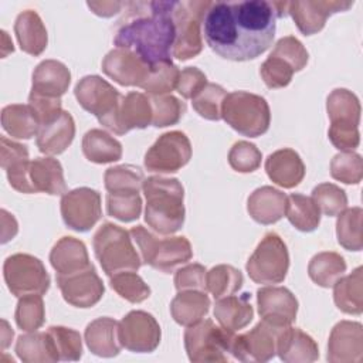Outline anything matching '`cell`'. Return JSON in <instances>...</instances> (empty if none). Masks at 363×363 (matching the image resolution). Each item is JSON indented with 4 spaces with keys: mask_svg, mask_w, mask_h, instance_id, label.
Instances as JSON below:
<instances>
[{
    "mask_svg": "<svg viewBox=\"0 0 363 363\" xmlns=\"http://www.w3.org/2000/svg\"><path fill=\"white\" fill-rule=\"evenodd\" d=\"M288 14V1H211L203 34L221 58L250 61L265 52L275 37L277 18Z\"/></svg>",
    "mask_w": 363,
    "mask_h": 363,
    "instance_id": "6da1fadb",
    "label": "cell"
},
{
    "mask_svg": "<svg viewBox=\"0 0 363 363\" xmlns=\"http://www.w3.org/2000/svg\"><path fill=\"white\" fill-rule=\"evenodd\" d=\"M174 1H129L118 21L113 44L138 54L149 65L172 61L176 37Z\"/></svg>",
    "mask_w": 363,
    "mask_h": 363,
    "instance_id": "7a4b0ae2",
    "label": "cell"
},
{
    "mask_svg": "<svg viewBox=\"0 0 363 363\" xmlns=\"http://www.w3.org/2000/svg\"><path fill=\"white\" fill-rule=\"evenodd\" d=\"M142 190L146 199V224L162 235H172L179 231L186 218L184 189L179 179L150 176L145 179Z\"/></svg>",
    "mask_w": 363,
    "mask_h": 363,
    "instance_id": "3957f363",
    "label": "cell"
},
{
    "mask_svg": "<svg viewBox=\"0 0 363 363\" xmlns=\"http://www.w3.org/2000/svg\"><path fill=\"white\" fill-rule=\"evenodd\" d=\"M92 245L95 257L108 277L121 271H138L142 265L130 233L113 223L106 221L96 230Z\"/></svg>",
    "mask_w": 363,
    "mask_h": 363,
    "instance_id": "277c9868",
    "label": "cell"
},
{
    "mask_svg": "<svg viewBox=\"0 0 363 363\" xmlns=\"http://www.w3.org/2000/svg\"><path fill=\"white\" fill-rule=\"evenodd\" d=\"M129 233L138 248L142 264H147L160 272L170 274L179 265L193 258L191 244L183 235L159 238L143 225H136L130 228Z\"/></svg>",
    "mask_w": 363,
    "mask_h": 363,
    "instance_id": "5b68a950",
    "label": "cell"
},
{
    "mask_svg": "<svg viewBox=\"0 0 363 363\" xmlns=\"http://www.w3.org/2000/svg\"><path fill=\"white\" fill-rule=\"evenodd\" d=\"M221 118L238 133L257 138L268 130L271 111L264 96L247 91H234L227 94L223 101Z\"/></svg>",
    "mask_w": 363,
    "mask_h": 363,
    "instance_id": "8992f818",
    "label": "cell"
},
{
    "mask_svg": "<svg viewBox=\"0 0 363 363\" xmlns=\"http://www.w3.org/2000/svg\"><path fill=\"white\" fill-rule=\"evenodd\" d=\"M235 332L217 326L211 319L187 326L184 332V349L189 360L193 363L230 360Z\"/></svg>",
    "mask_w": 363,
    "mask_h": 363,
    "instance_id": "52a82bcc",
    "label": "cell"
},
{
    "mask_svg": "<svg viewBox=\"0 0 363 363\" xmlns=\"http://www.w3.org/2000/svg\"><path fill=\"white\" fill-rule=\"evenodd\" d=\"M210 6L211 1H174L173 21L176 28V37L172 50V57L180 61H187L201 52V24Z\"/></svg>",
    "mask_w": 363,
    "mask_h": 363,
    "instance_id": "ba28073f",
    "label": "cell"
},
{
    "mask_svg": "<svg viewBox=\"0 0 363 363\" xmlns=\"http://www.w3.org/2000/svg\"><path fill=\"white\" fill-rule=\"evenodd\" d=\"M248 277L255 284H281L289 269V252L284 240L267 233L245 264Z\"/></svg>",
    "mask_w": 363,
    "mask_h": 363,
    "instance_id": "9c48e42d",
    "label": "cell"
},
{
    "mask_svg": "<svg viewBox=\"0 0 363 363\" xmlns=\"http://www.w3.org/2000/svg\"><path fill=\"white\" fill-rule=\"evenodd\" d=\"M3 277L9 291L17 298L28 294L44 295L51 284L43 261L24 252H17L6 258Z\"/></svg>",
    "mask_w": 363,
    "mask_h": 363,
    "instance_id": "30bf717a",
    "label": "cell"
},
{
    "mask_svg": "<svg viewBox=\"0 0 363 363\" xmlns=\"http://www.w3.org/2000/svg\"><path fill=\"white\" fill-rule=\"evenodd\" d=\"M191 159V143L186 133L170 130L160 135L145 153L143 164L147 172L166 174L180 170Z\"/></svg>",
    "mask_w": 363,
    "mask_h": 363,
    "instance_id": "8fae6325",
    "label": "cell"
},
{
    "mask_svg": "<svg viewBox=\"0 0 363 363\" xmlns=\"http://www.w3.org/2000/svg\"><path fill=\"white\" fill-rule=\"evenodd\" d=\"M61 217L65 225L74 231H89L102 216L101 194L91 187H77L61 197Z\"/></svg>",
    "mask_w": 363,
    "mask_h": 363,
    "instance_id": "7c38bea8",
    "label": "cell"
},
{
    "mask_svg": "<svg viewBox=\"0 0 363 363\" xmlns=\"http://www.w3.org/2000/svg\"><path fill=\"white\" fill-rule=\"evenodd\" d=\"M285 326L261 319L251 330L235 335L231 356L240 362H268L277 354L281 330Z\"/></svg>",
    "mask_w": 363,
    "mask_h": 363,
    "instance_id": "4fadbf2b",
    "label": "cell"
},
{
    "mask_svg": "<svg viewBox=\"0 0 363 363\" xmlns=\"http://www.w3.org/2000/svg\"><path fill=\"white\" fill-rule=\"evenodd\" d=\"M162 330L156 318L145 311H130L119 322L122 347L133 353H152L160 343Z\"/></svg>",
    "mask_w": 363,
    "mask_h": 363,
    "instance_id": "5bb4252c",
    "label": "cell"
},
{
    "mask_svg": "<svg viewBox=\"0 0 363 363\" xmlns=\"http://www.w3.org/2000/svg\"><path fill=\"white\" fill-rule=\"evenodd\" d=\"M98 122L115 135H125L132 129H143L152 125L150 98L143 92H128L122 95L118 108Z\"/></svg>",
    "mask_w": 363,
    "mask_h": 363,
    "instance_id": "9a60e30c",
    "label": "cell"
},
{
    "mask_svg": "<svg viewBox=\"0 0 363 363\" xmlns=\"http://www.w3.org/2000/svg\"><path fill=\"white\" fill-rule=\"evenodd\" d=\"M74 95L78 104L98 121L109 116L121 102V92L99 75L82 77L75 88Z\"/></svg>",
    "mask_w": 363,
    "mask_h": 363,
    "instance_id": "2e32d148",
    "label": "cell"
},
{
    "mask_svg": "<svg viewBox=\"0 0 363 363\" xmlns=\"http://www.w3.org/2000/svg\"><path fill=\"white\" fill-rule=\"evenodd\" d=\"M57 285L67 303L75 308H92L105 292V286L94 265L71 275H57Z\"/></svg>",
    "mask_w": 363,
    "mask_h": 363,
    "instance_id": "e0dca14e",
    "label": "cell"
},
{
    "mask_svg": "<svg viewBox=\"0 0 363 363\" xmlns=\"http://www.w3.org/2000/svg\"><path fill=\"white\" fill-rule=\"evenodd\" d=\"M353 6V1L335 0H303L288 1V14L294 18L298 30L305 35L319 33L333 13L346 11Z\"/></svg>",
    "mask_w": 363,
    "mask_h": 363,
    "instance_id": "ac0fdd59",
    "label": "cell"
},
{
    "mask_svg": "<svg viewBox=\"0 0 363 363\" xmlns=\"http://www.w3.org/2000/svg\"><path fill=\"white\" fill-rule=\"evenodd\" d=\"M102 71L122 86H140L150 65L130 50L115 47L102 60Z\"/></svg>",
    "mask_w": 363,
    "mask_h": 363,
    "instance_id": "d6986e66",
    "label": "cell"
},
{
    "mask_svg": "<svg viewBox=\"0 0 363 363\" xmlns=\"http://www.w3.org/2000/svg\"><path fill=\"white\" fill-rule=\"evenodd\" d=\"M330 363H359L363 359V326L360 322H337L328 340Z\"/></svg>",
    "mask_w": 363,
    "mask_h": 363,
    "instance_id": "ffe728a7",
    "label": "cell"
},
{
    "mask_svg": "<svg viewBox=\"0 0 363 363\" xmlns=\"http://www.w3.org/2000/svg\"><path fill=\"white\" fill-rule=\"evenodd\" d=\"M261 319L279 326H289L296 319L298 299L285 286H264L257 291Z\"/></svg>",
    "mask_w": 363,
    "mask_h": 363,
    "instance_id": "44dd1931",
    "label": "cell"
},
{
    "mask_svg": "<svg viewBox=\"0 0 363 363\" xmlns=\"http://www.w3.org/2000/svg\"><path fill=\"white\" fill-rule=\"evenodd\" d=\"M265 172L275 184L284 189H292L303 180L306 169L298 152L291 147H284L267 157Z\"/></svg>",
    "mask_w": 363,
    "mask_h": 363,
    "instance_id": "7402d4cb",
    "label": "cell"
},
{
    "mask_svg": "<svg viewBox=\"0 0 363 363\" xmlns=\"http://www.w3.org/2000/svg\"><path fill=\"white\" fill-rule=\"evenodd\" d=\"M71 84V72L68 67L58 60H44L33 71L31 91L33 94L61 98Z\"/></svg>",
    "mask_w": 363,
    "mask_h": 363,
    "instance_id": "603a6c76",
    "label": "cell"
},
{
    "mask_svg": "<svg viewBox=\"0 0 363 363\" xmlns=\"http://www.w3.org/2000/svg\"><path fill=\"white\" fill-rule=\"evenodd\" d=\"M286 194L272 186L255 189L247 200V211L258 224L269 225L285 216Z\"/></svg>",
    "mask_w": 363,
    "mask_h": 363,
    "instance_id": "cb8c5ba5",
    "label": "cell"
},
{
    "mask_svg": "<svg viewBox=\"0 0 363 363\" xmlns=\"http://www.w3.org/2000/svg\"><path fill=\"white\" fill-rule=\"evenodd\" d=\"M277 354L285 363H312L319 357V347L312 336L289 325L279 333Z\"/></svg>",
    "mask_w": 363,
    "mask_h": 363,
    "instance_id": "d4e9b609",
    "label": "cell"
},
{
    "mask_svg": "<svg viewBox=\"0 0 363 363\" xmlns=\"http://www.w3.org/2000/svg\"><path fill=\"white\" fill-rule=\"evenodd\" d=\"M50 264L57 275H71L92 265L85 244L69 235L60 238L54 244L50 252Z\"/></svg>",
    "mask_w": 363,
    "mask_h": 363,
    "instance_id": "484cf974",
    "label": "cell"
},
{
    "mask_svg": "<svg viewBox=\"0 0 363 363\" xmlns=\"http://www.w3.org/2000/svg\"><path fill=\"white\" fill-rule=\"evenodd\" d=\"M88 349L99 357L118 356L122 345L119 340V322L109 316L89 322L84 333Z\"/></svg>",
    "mask_w": 363,
    "mask_h": 363,
    "instance_id": "4316f807",
    "label": "cell"
},
{
    "mask_svg": "<svg viewBox=\"0 0 363 363\" xmlns=\"http://www.w3.org/2000/svg\"><path fill=\"white\" fill-rule=\"evenodd\" d=\"M74 136V118L68 111H62L58 118L40 128L35 138V145L44 155H60L72 143Z\"/></svg>",
    "mask_w": 363,
    "mask_h": 363,
    "instance_id": "83f0119b",
    "label": "cell"
},
{
    "mask_svg": "<svg viewBox=\"0 0 363 363\" xmlns=\"http://www.w3.org/2000/svg\"><path fill=\"white\" fill-rule=\"evenodd\" d=\"M28 179L33 193H47L51 196H62L67 193V183L60 160L45 156L35 157L30 162Z\"/></svg>",
    "mask_w": 363,
    "mask_h": 363,
    "instance_id": "f1b7e54d",
    "label": "cell"
},
{
    "mask_svg": "<svg viewBox=\"0 0 363 363\" xmlns=\"http://www.w3.org/2000/svg\"><path fill=\"white\" fill-rule=\"evenodd\" d=\"M14 34L20 48L30 55L37 57L47 48V28L38 13L34 10H24L16 17Z\"/></svg>",
    "mask_w": 363,
    "mask_h": 363,
    "instance_id": "f546056e",
    "label": "cell"
},
{
    "mask_svg": "<svg viewBox=\"0 0 363 363\" xmlns=\"http://www.w3.org/2000/svg\"><path fill=\"white\" fill-rule=\"evenodd\" d=\"M214 318L220 326L230 330L244 329L254 318V309L251 305V294L244 292L241 295H228L216 301Z\"/></svg>",
    "mask_w": 363,
    "mask_h": 363,
    "instance_id": "4dcf8cb0",
    "label": "cell"
},
{
    "mask_svg": "<svg viewBox=\"0 0 363 363\" xmlns=\"http://www.w3.org/2000/svg\"><path fill=\"white\" fill-rule=\"evenodd\" d=\"M210 298L204 291L187 289L179 291L170 302V313L176 323L182 326H191L208 313Z\"/></svg>",
    "mask_w": 363,
    "mask_h": 363,
    "instance_id": "1f68e13d",
    "label": "cell"
},
{
    "mask_svg": "<svg viewBox=\"0 0 363 363\" xmlns=\"http://www.w3.org/2000/svg\"><path fill=\"white\" fill-rule=\"evenodd\" d=\"M326 112L332 126H357L360 123L359 98L346 88L333 89L326 99Z\"/></svg>",
    "mask_w": 363,
    "mask_h": 363,
    "instance_id": "d6a6232c",
    "label": "cell"
},
{
    "mask_svg": "<svg viewBox=\"0 0 363 363\" xmlns=\"http://www.w3.org/2000/svg\"><path fill=\"white\" fill-rule=\"evenodd\" d=\"M335 305L347 315L363 312V268L357 267L352 274L340 277L333 284Z\"/></svg>",
    "mask_w": 363,
    "mask_h": 363,
    "instance_id": "836d02e7",
    "label": "cell"
},
{
    "mask_svg": "<svg viewBox=\"0 0 363 363\" xmlns=\"http://www.w3.org/2000/svg\"><path fill=\"white\" fill-rule=\"evenodd\" d=\"M1 126L3 129L16 139H31L37 136L41 125L27 104H10L1 109Z\"/></svg>",
    "mask_w": 363,
    "mask_h": 363,
    "instance_id": "e575fe53",
    "label": "cell"
},
{
    "mask_svg": "<svg viewBox=\"0 0 363 363\" xmlns=\"http://www.w3.org/2000/svg\"><path fill=\"white\" fill-rule=\"evenodd\" d=\"M84 156L98 164L118 162L122 157V145L104 129H91L82 138Z\"/></svg>",
    "mask_w": 363,
    "mask_h": 363,
    "instance_id": "d590c367",
    "label": "cell"
},
{
    "mask_svg": "<svg viewBox=\"0 0 363 363\" xmlns=\"http://www.w3.org/2000/svg\"><path fill=\"white\" fill-rule=\"evenodd\" d=\"M17 357L24 363L58 362L47 332H28L17 337L14 346Z\"/></svg>",
    "mask_w": 363,
    "mask_h": 363,
    "instance_id": "8d00e7d4",
    "label": "cell"
},
{
    "mask_svg": "<svg viewBox=\"0 0 363 363\" xmlns=\"http://www.w3.org/2000/svg\"><path fill=\"white\" fill-rule=\"evenodd\" d=\"M346 272L345 258L335 251L315 254L308 264L309 278L322 288H330Z\"/></svg>",
    "mask_w": 363,
    "mask_h": 363,
    "instance_id": "74e56055",
    "label": "cell"
},
{
    "mask_svg": "<svg viewBox=\"0 0 363 363\" xmlns=\"http://www.w3.org/2000/svg\"><path fill=\"white\" fill-rule=\"evenodd\" d=\"M285 216L288 221L299 231L311 233L320 223V211L312 197L301 193H292L286 197Z\"/></svg>",
    "mask_w": 363,
    "mask_h": 363,
    "instance_id": "f35d334b",
    "label": "cell"
},
{
    "mask_svg": "<svg viewBox=\"0 0 363 363\" xmlns=\"http://www.w3.org/2000/svg\"><path fill=\"white\" fill-rule=\"evenodd\" d=\"M362 218L363 210L360 207H349L337 214V242L347 251H360L363 248Z\"/></svg>",
    "mask_w": 363,
    "mask_h": 363,
    "instance_id": "ab89813d",
    "label": "cell"
},
{
    "mask_svg": "<svg viewBox=\"0 0 363 363\" xmlns=\"http://www.w3.org/2000/svg\"><path fill=\"white\" fill-rule=\"evenodd\" d=\"M206 284L207 291L217 301L238 292L244 284V277L241 271L235 267L228 264H220L207 271Z\"/></svg>",
    "mask_w": 363,
    "mask_h": 363,
    "instance_id": "60d3db41",
    "label": "cell"
},
{
    "mask_svg": "<svg viewBox=\"0 0 363 363\" xmlns=\"http://www.w3.org/2000/svg\"><path fill=\"white\" fill-rule=\"evenodd\" d=\"M179 74V67L174 65L172 61L156 62L150 65L149 75L140 85V88L146 91V94L150 96L167 95L176 88Z\"/></svg>",
    "mask_w": 363,
    "mask_h": 363,
    "instance_id": "b9f144b4",
    "label": "cell"
},
{
    "mask_svg": "<svg viewBox=\"0 0 363 363\" xmlns=\"http://www.w3.org/2000/svg\"><path fill=\"white\" fill-rule=\"evenodd\" d=\"M16 325L24 332H35L45 322L44 301L40 294H28L18 298L16 312Z\"/></svg>",
    "mask_w": 363,
    "mask_h": 363,
    "instance_id": "7bdbcfd3",
    "label": "cell"
},
{
    "mask_svg": "<svg viewBox=\"0 0 363 363\" xmlns=\"http://www.w3.org/2000/svg\"><path fill=\"white\" fill-rule=\"evenodd\" d=\"M111 288L130 303H140L150 296V286L136 271H121L109 277Z\"/></svg>",
    "mask_w": 363,
    "mask_h": 363,
    "instance_id": "ee69618b",
    "label": "cell"
},
{
    "mask_svg": "<svg viewBox=\"0 0 363 363\" xmlns=\"http://www.w3.org/2000/svg\"><path fill=\"white\" fill-rule=\"evenodd\" d=\"M145 182L143 172L133 164H119L105 170L104 184L108 193L113 191H138Z\"/></svg>",
    "mask_w": 363,
    "mask_h": 363,
    "instance_id": "f6af8a7d",
    "label": "cell"
},
{
    "mask_svg": "<svg viewBox=\"0 0 363 363\" xmlns=\"http://www.w3.org/2000/svg\"><path fill=\"white\" fill-rule=\"evenodd\" d=\"M58 360L77 362L82 356V339L79 332L65 326H50L47 329Z\"/></svg>",
    "mask_w": 363,
    "mask_h": 363,
    "instance_id": "bcb514c9",
    "label": "cell"
},
{
    "mask_svg": "<svg viewBox=\"0 0 363 363\" xmlns=\"http://www.w3.org/2000/svg\"><path fill=\"white\" fill-rule=\"evenodd\" d=\"M106 211L111 217L130 223L142 213V197L138 191H113L106 194Z\"/></svg>",
    "mask_w": 363,
    "mask_h": 363,
    "instance_id": "7dc6e473",
    "label": "cell"
},
{
    "mask_svg": "<svg viewBox=\"0 0 363 363\" xmlns=\"http://www.w3.org/2000/svg\"><path fill=\"white\" fill-rule=\"evenodd\" d=\"M149 98L152 104V125L156 128L176 125L186 113V104L172 94L149 95Z\"/></svg>",
    "mask_w": 363,
    "mask_h": 363,
    "instance_id": "c3c4849f",
    "label": "cell"
},
{
    "mask_svg": "<svg viewBox=\"0 0 363 363\" xmlns=\"http://www.w3.org/2000/svg\"><path fill=\"white\" fill-rule=\"evenodd\" d=\"M227 95V91L214 82H207L206 86L191 99L193 109L204 119L220 121L223 101Z\"/></svg>",
    "mask_w": 363,
    "mask_h": 363,
    "instance_id": "681fc988",
    "label": "cell"
},
{
    "mask_svg": "<svg viewBox=\"0 0 363 363\" xmlns=\"http://www.w3.org/2000/svg\"><path fill=\"white\" fill-rule=\"evenodd\" d=\"M312 200L319 211L328 217L337 216L347 207V196L343 189L333 183H320L312 190Z\"/></svg>",
    "mask_w": 363,
    "mask_h": 363,
    "instance_id": "f907efd6",
    "label": "cell"
},
{
    "mask_svg": "<svg viewBox=\"0 0 363 363\" xmlns=\"http://www.w3.org/2000/svg\"><path fill=\"white\" fill-rule=\"evenodd\" d=\"M330 176L345 184H359L363 177V159L356 152H340L330 162Z\"/></svg>",
    "mask_w": 363,
    "mask_h": 363,
    "instance_id": "816d5d0a",
    "label": "cell"
},
{
    "mask_svg": "<svg viewBox=\"0 0 363 363\" xmlns=\"http://www.w3.org/2000/svg\"><path fill=\"white\" fill-rule=\"evenodd\" d=\"M262 153L251 142L238 140L228 152V163L238 173H251L261 166Z\"/></svg>",
    "mask_w": 363,
    "mask_h": 363,
    "instance_id": "f5cc1de1",
    "label": "cell"
},
{
    "mask_svg": "<svg viewBox=\"0 0 363 363\" xmlns=\"http://www.w3.org/2000/svg\"><path fill=\"white\" fill-rule=\"evenodd\" d=\"M294 74V68L286 61L272 54H269V57L259 67V75L264 84L271 89L286 86Z\"/></svg>",
    "mask_w": 363,
    "mask_h": 363,
    "instance_id": "db71d44e",
    "label": "cell"
},
{
    "mask_svg": "<svg viewBox=\"0 0 363 363\" xmlns=\"http://www.w3.org/2000/svg\"><path fill=\"white\" fill-rule=\"evenodd\" d=\"M271 54L286 61L294 68L295 72L303 69L309 60V54H308L306 48L294 35H285V37L279 38L275 43Z\"/></svg>",
    "mask_w": 363,
    "mask_h": 363,
    "instance_id": "11a10c76",
    "label": "cell"
},
{
    "mask_svg": "<svg viewBox=\"0 0 363 363\" xmlns=\"http://www.w3.org/2000/svg\"><path fill=\"white\" fill-rule=\"evenodd\" d=\"M206 274L207 269L204 265L199 262L187 264L179 268L174 274V288L177 291H187V289H197V291H207L206 284Z\"/></svg>",
    "mask_w": 363,
    "mask_h": 363,
    "instance_id": "9f6ffc18",
    "label": "cell"
},
{
    "mask_svg": "<svg viewBox=\"0 0 363 363\" xmlns=\"http://www.w3.org/2000/svg\"><path fill=\"white\" fill-rule=\"evenodd\" d=\"M207 84L206 74L197 67H186L180 71L176 89L184 99H193Z\"/></svg>",
    "mask_w": 363,
    "mask_h": 363,
    "instance_id": "6f0895ef",
    "label": "cell"
},
{
    "mask_svg": "<svg viewBox=\"0 0 363 363\" xmlns=\"http://www.w3.org/2000/svg\"><path fill=\"white\" fill-rule=\"evenodd\" d=\"M28 105L37 115L40 125H45L55 118H58L62 112L61 106V98H50V96H43L30 92L28 95Z\"/></svg>",
    "mask_w": 363,
    "mask_h": 363,
    "instance_id": "680465c9",
    "label": "cell"
},
{
    "mask_svg": "<svg viewBox=\"0 0 363 363\" xmlns=\"http://www.w3.org/2000/svg\"><path fill=\"white\" fill-rule=\"evenodd\" d=\"M329 140L340 152H353L360 143L357 126H329Z\"/></svg>",
    "mask_w": 363,
    "mask_h": 363,
    "instance_id": "91938a15",
    "label": "cell"
},
{
    "mask_svg": "<svg viewBox=\"0 0 363 363\" xmlns=\"http://www.w3.org/2000/svg\"><path fill=\"white\" fill-rule=\"evenodd\" d=\"M23 160H28V149L26 145L14 142L7 136L0 138V164L1 169H9Z\"/></svg>",
    "mask_w": 363,
    "mask_h": 363,
    "instance_id": "94428289",
    "label": "cell"
},
{
    "mask_svg": "<svg viewBox=\"0 0 363 363\" xmlns=\"http://www.w3.org/2000/svg\"><path fill=\"white\" fill-rule=\"evenodd\" d=\"M1 244H6L7 241L13 240L14 235L18 231V224L13 214H10L7 210L1 208Z\"/></svg>",
    "mask_w": 363,
    "mask_h": 363,
    "instance_id": "6125c7cd",
    "label": "cell"
},
{
    "mask_svg": "<svg viewBox=\"0 0 363 363\" xmlns=\"http://www.w3.org/2000/svg\"><path fill=\"white\" fill-rule=\"evenodd\" d=\"M86 4L95 14L102 17H111L125 7V3L121 1H88Z\"/></svg>",
    "mask_w": 363,
    "mask_h": 363,
    "instance_id": "be15d7a7",
    "label": "cell"
},
{
    "mask_svg": "<svg viewBox=\"0 0 363 363\" xmlns=\"http://www.w3.org/2000/svg\"><path fill=\"white\" fill-rule=\"evenodd\" d=\"M14 332L9 326V322L6 319H1V350L7 349L13 340Z\"/></svg>",
    "mask_w": 363,
    "mask_h": 363,
    "instance_id": "e7e4bbea",
    "label": "cell"
},
{
    "mask_svg": "<svg viewBox=\"0 0 363 363\" xmlns=\"http://www.w3.org/2000/svg\"><path fill=\"white\" fill-rule=\"evenodd\" d=\"M1 38H3V45H1V55L3 58L9 54V52H13L14 51V47H13V41L9 38L7 33L4 30H1Z\"/></svg>",
    "mask_w": 363,
    "mask_h": 363,
    "instance_id": "03108f58",
    "label": "cell"
}]
</instances>
